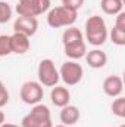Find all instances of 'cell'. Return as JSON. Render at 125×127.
I'll use <instances>...</instances> for the list:
<instances>
[{
	"label": "cell",
	"instance_id": "obj_5",
	"mask_svg": "<svg viewBox=\"0 0 125 127\" xmlns=\"http://www.w3.org/2000/svg\"><path fill=\"white\" fill-rule=\"evenodd\" d=\"M37 77H38V83L44 87H55L61 80L59 69L56 68L55 62L49 58L40 61L37 68Z\"/></svg>",
	"mask_w": 125,
	"mask_h": 127
},
{
	"label": "cell",
	"instance_id": "obj_18",
	"mask_svg": "<svg viewBox=\"0 0 125 127\" xmlns=\"http://www.w3.org/2000/svg\"><path fill=\"white\" fill-rule=\"evenodd\" d=\"M107 37L110 38V41L113 44H116V46H125V31H122V30L113 27L110 30V32L107 34Z\"/></svg>",
	"mask_w": 125,
	"mask_h": 127
},
{
	"label": "cell",
	"instance_id": "obj_13",
	"mask_svg": "<svg viewBox=\"0 0 125 127\" xmlns=\"http://www.w3.org/2000/svg\"><path fill=\"white\" fill-rule=\"evenodd\" d=\"M80 117H81V112L80 109L75 106V105H66L61 108V114H59V118H61V123L65 126H74L80 121Z\"/></svg>",
	"mask_w": 125,
	"mask_h": 127
},
{
	"label": "cell",
	"instance_id": "obj_21",
	"mask_svg": "<svg viewBox=\"0 0 125 127\" xmlns=\"http://www.w3.org/2000/svg\"><path fill=\"white\" fill-rule=\"evenodd\" d=\"M84 1H85V0H62V4H61V6L66 7V9H71V10H74V12H78V10L83 7Z\"/></svg>",
	"mask_w": 125,
	"mask_h": 127
},
{
	"label": "cell",
	"instance_id": "obj_26",
	"mask_svg": "<svg viewBox=\"0 0 125 127\" xmlns=\"http://www.w3.org/2000/svg\"><path fill=\"white\" fill-rule=\"evenodd\" d=\"M55 127H69V126H65V124H59V126H55Z\"/></svg>",
	"mask_w": 125,
	"mask_h": 127
},
{
	"label": "cell",
	"instance_id": "obj_24",
	"mask_svg": "<svg viewBox=\"0 0 125 127\" xmlns=\"http://www.w3.org/2000/svg\"><path fill=\"white\" fill-rule=\"evenodd\" d=\"M4 120H6V117H4V112H3V111L0 109V126H1L3 123H4Z\"/></svg>",
	"mask_w": 125,
	"mask_h": 127
},
{
	"label": "cell",
	"instance_id": "obj_8",
	"mask_svg": "<svg viewBox=\"0 0 125 127\" xmlns=\"http://www.w3.org/2000/svg\"><path fill=\"white\" fill-rule=\"evenodd\" d=\"M38 30V21L35 16H18L13 22V32H21L32 37Z\"/></svg>",
	"mask_w": 125,
	"mask_h": 127
},
{
	"label": "cell",
	"instance_id": "obj_7",
	"mask_svg": "<svg viewBox=\"0 0 125 127\" xmlns=\"http://www.w3.org/2000/svg\"><path fill=\"white\" fill-rule=\"evenodd\" d=\"M44 96V87L38 83V81H25L21 89H19V97L24 103L27 105H37L41 102Z\"/></svg>",
	"mask_w": 125,
	"mask_h": 127
},
{
	"label": "cell",
	"instance_id": "obj_1",
	"mask_svg": "<svg viewBox=\"0 0 125 127\" xmlns=\"http://www.w3.org/2000/svg\"><path fill=\"white\" fill-rule=\"evenodd\" d=\"M107 27H106V22L102 16L99 15H93L90 16L87 21H85V25H84V37L85 40L91 44V46H103L107 40Z\"/></svg>",
	"mask_w": 125,
	"mask_h": 127
},
{
	"label": "cell",
	"instance_id": "obj_15",
	"mask_svg": "<svg viewBox=\"0 0 125 127\" xmlns=\"http://www.w3.org/2000/svg\"><path fill=\"white\" fill-rule=\"evenodd\" d=\"M100 7L106 15H118L119 12H122L124 1L122 0H102Z\"/></svg>",
	"mask_w": 125,
	"mask_h": 127
},
{
	"label": "cell",
	"instance_id": "obj_10",
	"mask_svg": "<svg viewBox=\"0 0 125 127\" xmlns=\"http://www.w3.org/2000/svg\"><path fill=\"white\" fill-rule=\"evenodd\" d=\"M9 40H10V50H12V53L25 55L30 50V47H31L30 37L25 35V34L13 32L12 35H9Z\"/></svg>",
	"mask_w": 125,
	"mask_h": 127
},
{
	"label": "cell",
	"instance_id": "obj_20",
	"mask_svg": "<svg viewBox=\"0 0 125 127\" xmlns=\"http://www.w3.org/2000/svg\"><path fill=\"white\" fill-rule=\"evenodd\" d=\"M10 53H12V50H10V40H9V35L0 34V58L7 56V55H10Z\"/></svg>",
	"mask_w": 125,
	"mask_h": 127
},
{
	"label": "cell",
	"instance_id": "obj_22",
	"mask_svg": "<svg viewBox=\"0 0 125 127\" xmlns=\"http://www.w3.org/2000/svg\"><path fill=\"white\" fill-rule=\"evenodd\" d=\"M7 102H9V92H7V89H6L4 83L0 80V109H1L3 106H6Z\"/></svg>",
	"mask_w": 125,
	"mask_h": 127
},
{
	"label": "cell",
	"instance_id": "obj_19",
	"mask_svg": "<svg viewBox=\"0 0 125 127\" xmlns=\"http://www.w3.org/2000/svg\"><path fill=\"white\" fill-rule=\"evenodd\" d=\"M12 7L7 1H0V25L1 24H6L10 18H12Z\"/></svg>",
	"mask_w": 125,
	"mask_h": 127
},
{
	"label": "cell",
	"instance_id": "obj_3",
	"mask_svg": "<svg viewBox=\"0 0 125 127\" xmlns=\"http://www.w3.org/2000/svg\"><path fill=\"white\" fill-rule=\"evenodd\" d=\"M78 12H74L71 9H66L63 6H56L52 7L47 12V25L52 28H61V27H71L77 21Z\"/></svg>",
	"mask_w": 125,
	"mask_h": 127
},
{
	"label": "cell",
	"instance_id": "obj_14",
	"mask_svg": "<svg viewBox=\"0 0 125 127\" xmlns=\"http://www.w3.org/2000/svg\"><path fill=\"white\" fill-rule=\"evenodd\" d=\"M84 58H85V62L88 64V66L93 69H100L107 64V55L100 49H93L87 52Z\"/></svg>",
	"mask_w": 125,
	"mask_h": 127
},
{
	"label": "cell",
	"instance_id": "obj_27",
	"mask_svg": "<svg viewBox=\"0 0 125 127\" xmlns=\"http://www.w3.org/2000/svg\"><path fill=\"white\" fill-rule=\"evenodd\" d=\"M118 127H125V124H121V126H118Z\"/></svg>",
	"mask_w": 125,
	"mask_h": 127
},
{
	"label": "cell",
	"instance_id": "obj_12",
	"mask_svg": "<svg viewBox=\"0 0 125 127\" xmlns=\"http://www.w3.org/2000/svg\"><path fill=\"white\" fill-rule=\"evenodd\" d=\"M50 100L55 106L63 108L71 102V92L63 86H55L50 90Z\"/></svg>",
	"mask_w": 125,
	"mask_h": 127
},
{
	"label": "cell",
	"instance_id": "obj_2",
	"mask_svg": "<svg viewBox=\"0 0 125 127\" xmlns=\"http://www.w3.org/2000/svg\"><path fill=\"white\" fill-rule=\"evenodd\" d=\"M21 127H53L49 106H46L41 102L32 105L31 111L22 118Z\"/></svg>",
	"mask_w": 125,
	"mask_h": 127
},
{
	"label": "cell",
	"instance_id": "obj_9",
	"mask_svg": "<svg viewBox=\"0 0 125 127\" xmlns=\"http://www.w3.org/2000/svg\"><path fill=\"white\" fill-rule=\"evenodd\" d=\"M103 92L109 97H118L124 92V81L119 75H109L103 81Z\"/></svg>",
	"mask_w": 125,
	"mask_h": 127
},
{
	"label": "cell",
	"instance_id": "obj_6",
	"mask_svg": "<svg viewBox=\"0 0 125 127\" xmlns=\"http://www.w3.org/2000/svg\"><path fill=\"white\" fill-rule=\"evenodd\" d=\"M59 77L66 86H75L83 80L84 69L77 61H66L59 69Z\"/></svg>",
	"mask_w": 125,
	"mask_h": 127
},
{
	"label": "cell",
	"instance_id": "obj_23",
	"mask_svg": "<svg viewBox=\"0 0 125 127\" xmlns=\"http://www.w3.org/2000/svg\"><path fill=\"white\" fill-rule=\"evenodd\" d=\"M115 27L116 28H119V30H122L125 31V12H119L118 15H116V19H115Z\"/></svg>",
	"mask_w": 125,
	"mask_h": 127
},
{
	"label": "cell",
	"instance_id": "obj_17",
	"mask_svg": "<svg viewBox=\"0 0 125 127\" xmlns=\"http://www.w3.org/2000/svg\"><path fill=\"white\" fill-rule=\"evenodd\" d=\"M110 109H112L113 115H116L119 118H124L125 117V97H122V96L115 97L112 105H110Z\"/></svg>",
	"mask_w": 125,
	"mask_h": 127
},
{
	"label": "cell",
	"instance_id": "obj_16",
	"mask_svg": "<svg viewBox=\"0 0 125 127\" xmlns=\"http://www.w3.org/2000/svg\"><path fill=\"white\" fill-rule=\"evenodd\" d=\"M80 40H84V34L80 28L71 25L68 27L62 34V43L63 44H69V43H74V41H80Z\"/></svg>",
	"mask_w": 125,
	"mask_h": 127
},
{
	"label": "cell",
	"instance_id": "obj_11",
	"mask_svg": "<svg viewBox=\"0 0 125 127\" xmlns=\"http://www.w3.org/2000/svg\"><path fill=\"white\" fill-rule=\"evenodd\" d=\"M63 52H65V55L71 61H78V59H81V58L85 56V53H87V44H85L84 40L74 41V43H69V44H63Z\"/></svg>",
	"mask_w": 125,
	"mask_h": 127
},
{
	"label": "cell",
	"instance_id": "obj_25",
	"mask_svg": "<svg viewBox=\"0 0 125 127\" xmlns=\"http://www.w3.org/2000/svg\"><path fill=\"white\" fill-rule=\"evenodd\" d=\"M0 127H21V126H16V124H12V123H3Z\"/></svg>",
	"mask_w": 125,
	"mask_h": 127
},
{
	"label": "cell",
	"instance_id": "obj_4",
	"mask_svg": "<svg viewBox=\"0 0 125 127\" xmlns=\"http://www.w3.org/2000/svg\"><path fill=\"white\" fill-rule=\"evenodd\" d=\"M52 9V0H18L15 10L18 16H38Z\"/></svg>",
	"mask_w": 125,
	"mask_h": 127
}]
</instances>
